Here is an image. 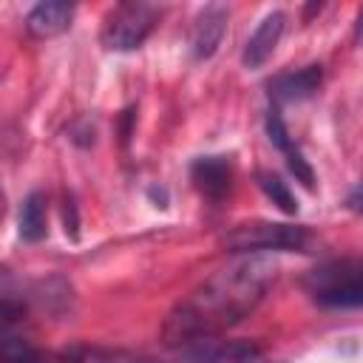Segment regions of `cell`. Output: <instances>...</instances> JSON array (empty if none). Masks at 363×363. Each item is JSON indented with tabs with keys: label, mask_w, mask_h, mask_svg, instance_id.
I'll list each match as a JSON object with an SVG mask.
<instances>
[{
	"label": "cell",
	"mask_w": 363,
	"mask_h": 363,
	"mask_svg": "<svg viewBox=\"0 0 363 363\" xmlns=\"http://www.w3.org/2000/svg\"><path fill=\"white\" fill-rule=\"evenodd\" d=\"M275 264L258 255L241 258L199 284L164 320L167 346H196L244 320L275 284Z\"/></svg>",
	"instance_id": "obj_1"
},
{
	"label": "cell",
	"mask_w": 363,
	"mask_h": 363,
	"mask_svg": "<svg viewBox=\"0 0 363 363\" xmlns=\"http://www.w3.org/2000/svg\"><path fill=\"white\" fill-rule=\"evenodd\" d=\"M309 298L326 309H363V258H332L303 275Z\"/></svg>",
	"instance_id": "obj_2"
},
{
	"label": "cell",
	"mask_w": 363,
	"mask_h": 363,
	"mask_svg": "<svg viewBox=\"0 0 363 363\" xmlns=\"http://www.w3.org/2000/svg\"><path fill=\"white\" fill-rule=\"evenodd\" d=\"M312 230L303 224L284 221H247L235 224L221 235L227 252L250 255V252H306L312 244Z\"/></svg>",
	"instance_id": "obj_3"
},
{
	"label": "cell",
	"mask_w": 363,
	"mask_h": 363,
	"mask_svg": "<svg viewBox=\"0 0 363 363\" xmlns=\"http://www.w3.org/2000/svg\"><path fill=\"white\" fill-rule=\"evenodd\" d=\"M156 20H159V9L150 3H139V0L116 3L102 20L99 40L108 51H133L150 37Z\"/></svg>",
	"instance_id": "obj_4"
},
{
	"label": "cell",
	"mask_w": 363,
	"mask_h": 363,
	"mask_svg": "<svg viewBox=\"0 0 363 363\" xmlns=\"http://www.w3.org/2000/svg\"><path fill=\"white\" fill-rule=\"evenodd\" d=\"M264 128H267V139L284 153V162H286L289 173L295 176V182H301L306 190H315V170H312V164L303 159L301 147L292 142V136H289V130H286V122H284V116H281L278 108H269V111H267Z\"/></svg>",
	"instance_id": "obj_5"
},
{
	"label": "cell",
	"mask_w": 363,
	"mask_h": 363,
	"mask_svg": "<svg viewBox=\"0 0 363 363\" xmlns=\"http://www.w3.org/2000/svg\"><path fill=\"white\" fill-rule=\"evenodd\" d=\"M190 179L207 201L221 204L233 190V164L227 156H199L190 164Z\"/></svg>",
	"instance_id": "obj_6"
},
{
	"label": "cell",
	"mask_w": 363,
	"mask_h": 363,
	"mask_svg": "<svg viewBox=\"0 0 363 363\" xmlns=\"http://www.w3.org/2000/svg\"><path fill=\"white\" fill-rule=\"evenodd\" d=\"M227 20H230L227 6H218V3H210L199 11L193 31H190V51L196 60H210L218 51L227 34Z\"/></svg>",
	"instance_id": "obj_7"
},
{
	"label": "cell",
	"mask_w": 363,
	"mask_h": 363,
	"mask_svg": "<svg viewBox=\"0 0 363 363\" xmlns=\"http://www.w3.org/2000/svg\"><path fill=\"white\" fill-rule=\"evenodd\" d=\"M284 28H286V11H281V9L269 11V14L258 23V28L250 34V40H247V45H244V51H241L244 68H261V65L272 57L275 45L281 43Z\"/></svg>",
	"instance_id": "obj_8"
},
{
	"label": "cell",
	"mask_w": 363,
	"mask_h": 363,
	"mask_svg": "<svg viewBox=\"0 0 363 363\" xmlns=\"http://www.w3.org/2000/svg\"><path fill=\"white\" fill-rule=\"evenodd\" d=\"M320 79H323V71H320L318 62H312V65H303L298 71H286V74H278L275 79H269L267 94L275 105L301 102V99H309L320 88Z\"/></svg>",
	"instance_id": "obj_9"
},
{
	"label": "cell",
	"mask_w": 363,
	"mask_h": 363,
	"mask_svg": "<svg viewBox=\"0 0 363 363\" xmlns=\"http://www.w3.org/2000/svg\"><path fill=\"white\" fill-rule=\"evenodd\" d=\"M196 363H252L261 357V346L252 340H201L187 349Z\"/></svg>",
	"instance_id": "obj_10"
},
{
	"label": "cell",
	"mask_w": 363,
	"mask_h": 363,
	"mask_svg": "<svg viewBox=\"0 0 363 363\" xmlns=\"http://www.w3.org/2000/svg\"><path fill=\"white\" fill-rule=\"evenodd\" d=\"M71 20H74V3L45 0V3H37L26 14V28H28L31 37L48 40V37H57V34L68 31L71 28Z\"/></svg>",
	"instance_id": "obj_11"
},
{
	"label": "cell",
	"mask_w": 363,
	"mask_h": 363,
	"mask_svg": "<svg viewBox=\"0 0 363 363\" xmlns=\"http://www.w3.org/2000/svg\"><path fill=\"white\" fill-rule=\"evenodd\" d=\"M17 227H20V238L28 241V244L45 238V233H48V201H45V193L31 190L23 199Z\"/></svg>",
	"instance_id": "obj_12"
},
{
	"label": "cell",
	"mask_w": 363,
	"mask_h": 363,
	"mask_svg": "<svg viewBox=\"0 0 363 363\" xmlns=\"http://www.w3.org/2000/svg\"><path fill=\"white\" fill-rule=\"evenodd\" d=\"M255 182H258V187L264 190V196H267L281 213H286V216H295V213H298V199H295V193L289 190V184H286L278 173H272V170H258V173H255Z\"/></svg>",
	"instance_id": "obj_13"
},
{
	"label": "cell",
	"mask_w": 363,
	"mask_h": 363,
	"mask_svg": "<svg viewBox=\"0 0 363 363\" xmlns=\"http://www.w3.org/2000/svg\"><path fill=\"white\" fill-rule=\"evenodd\" d=\"M0 363H40V357L31 349L28 340L3 335V340H0Z\"/></svg>",
	"instance_id": "obj_14"
},
{
	"label": "cell",
	"mask_w": 363,
	"mask_h": 363,
	"mask_svg": "<svg viewBox=\"0 0 363 363\" xmlns=\"http://www.w3.org/2000/svg\"><path fill=\"white\" fill-rule=\"evenodd\" d=\"M62 224H65V235L71 241H77L79 238V213H77V201L71 193H65V199H62Z\"/></svg>",
	"instance_id": "obj_15"
},
{
	"label": "cell",
	"mask_w": 363,
	"mask_h": 363,
	"mask_svg": "<svg viewBox=\"0 0 363 363\" xmlns=\"http://www.w3.org/2000/svg\"><path fill=\"white\" fill-rule=\"evenodd\" d=\"M346 207H349L352 213H363V182H357V184L349 190V196H346Z\"/></svg>",
	"instance_id": "obj_16"
},
{
	"label": "cell",
	"mask_w": 363,
	"mask_h": 363,
	"mask_svg": "<svg viewBox=\"0 0 363 363\" xmlns=\"http://www.w3.org/2000/svg\"><path fill=\"white\" fill-rule=\"evenodd\" d=\"M133 108H128L125 113H122V142H128V136H130V122H133Z\"/></svg>",
	"instance_id": "obj_17"
},
{
	"label": "cell",
	"mask_w": 363,
	"mask_h": 363,
	"mask_svg": "<svg viewBox=\"0 0 363 363\" xmlns=\"http://www.w3.org/2000/svg\"><path fill=\"white\" fill-rule=\"evenodd\" d=\"M354 40L363 45V9L357 11V20H354Z\"/></svg>",
	"instance_id": "obj_18"
},
{
	"label": "cell",
	"mask_w": 363,
	"mask_h": 363,
	"mask_svg": "<svg viewBox=\"0 0 363 363\" xmlns=\"http://www.w3.org/2000/svg\"><path fill=\"white\" fill-rule=\"evenodd\" d=\"M147 196H150V199H159V207H167V193H164V190L150 187V190H147Z\"/></svg>",
	"instance_id": "obj_19"
}]
</instances>
